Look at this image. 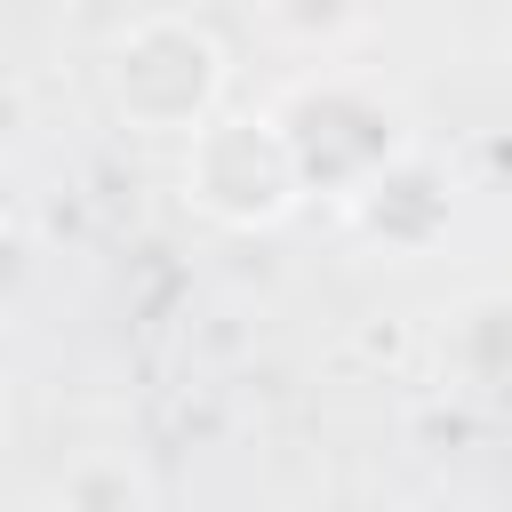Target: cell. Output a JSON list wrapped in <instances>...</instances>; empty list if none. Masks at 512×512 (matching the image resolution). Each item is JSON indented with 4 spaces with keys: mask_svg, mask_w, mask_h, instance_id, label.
<instances>
[{
    "mask_svg": "<svg viewBox=\"0 0 512 512\" xmlns=\"http://www.w3.org/2000/svg\"><path fill=\"white\" fill-rule=\"evenodd\" d=\"M192 200L216 208L224 224H272L296 208V184H304V160L296 144L280 136V120H216V128H192V168H184Z\"/></svg>",
    "mask_w": 512,
    "mask_h": 512,
    "instance_id": "6da1fadb",
    "label": "cell"
},
{
    "mask_svg": "<svg viewBox=\"0 0 512 512\" xmlns=\"http://www.w3.org/2000/svg\"><path fill=\"white\" fill-rule=\"evenodd\" d=\"M200 48H216V40H208L200 24H176V16H160V24L128 32V40H120V56H112V96H120V104H136L152 80H168V88H176L184 128H200V120H208V96H216V80H224V64H192Z\"/></svg>",
    "mask_w": 512,
    "mask_h": 512,
    "instance_id": "7a4b0ae2",
    "label": "cell"
}]
</instances>
